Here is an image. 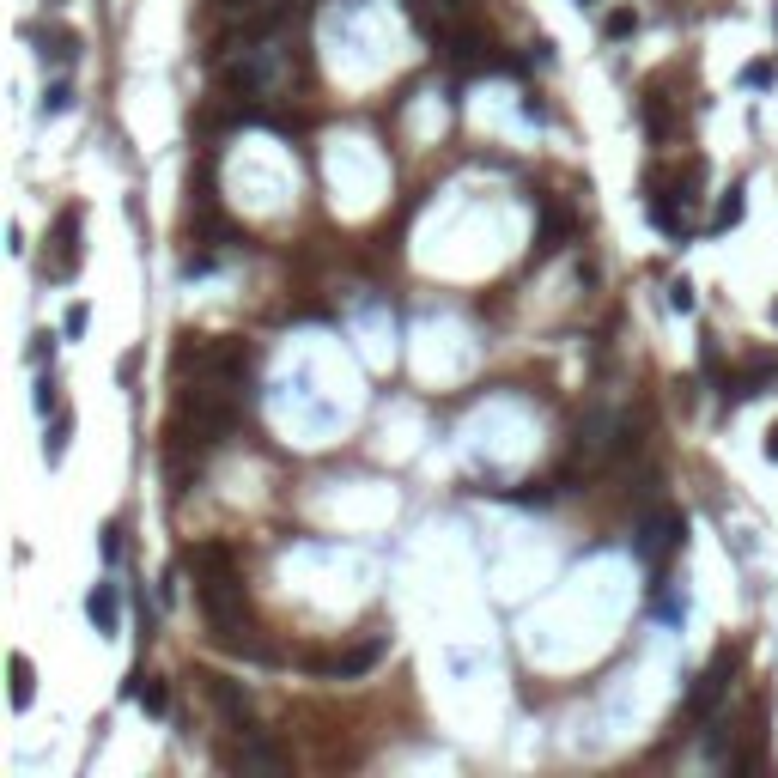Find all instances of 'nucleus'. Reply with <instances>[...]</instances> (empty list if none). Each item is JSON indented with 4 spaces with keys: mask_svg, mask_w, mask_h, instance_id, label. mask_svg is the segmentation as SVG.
Segmentation results:
<instances>
[{
    "mask_svg": "<svg viewBox=\"0 0 778 778\" xmlns=\"http://www.w3.org/2000/svg\"><path fill=\"white\" fill-rule=\"evenodd\" d=\"M657 614H663V620H681V614H687V596H675L669 584H657Z\"/></svg>",
    "mask_w": 778,
    "mask_h": 778,
    "instance_id": "obj_15",
    "label": "nucleus"
},
{
    "mask_svg": "<svg viewBox=\"0 0 778 778\" xmlns=\"http://www.w3.org/2000/svg\"><path fill=\"white\" fill-rule=\"evenodd\" d=\"M772 323H778V304H772Z\"/></svg>",
    "mask_w": 778,
    "mask_h": 778,
    "instance_id": "obj_22",
    "label": "nucleus"
},
{
    "mask_svg": "<svg viewBox=\"0 0 778 778\" xmlns=\"http://www.w3.org/2000/svg\"><path fill=\"white\" fill-rule=\"evenodd\" d=\"M578 7H590V0H578Z\"/></svg>",
    "mask_w": 778,
    "mask_h": 778,
    "instance_id": "obj_23",
    "label": "nucleus"
},
{
    "mask_svg": "<svg viewBox=\"0 0 778 778\" xmlns=\"http://www.w3.org/2000/svg\"><path fill=\"white\" fill-rule=\"evenodd\" d=\"M280 80V55H274V43H256V49H244V61L238 67H231V86H238V92H268Z\"/></svg>",
    "mask_w": 778,
    "mask_h": 778,
    "instance_id": "obj_2",
    "label": "nucleus"
},
{
    "mask_svg": "<svg viewBox=\"0 0 778 778\" xmlns=\"http://www.w3.org/2000/svg\"><path fill=\"white\" fill-rule=\"evenodd\" d=\"M778 80V73H772V61H754V67H742V86H754V92H766Z\"/></svg>",
    "mask_w": 778,
    "mask_h": 778,
    "instance_id": "obj_16",
    "label": "nucleus"
},
{
    "mask_svg": "<svg viewBox=\"0 0 778 778\" xmlns=\"http://www.w3.org/2000/svg\"><path fill=\"white\" fill-rule=\"evenodd\" d=\"M602 31H608V37L620 43V37H633V31H639V19H633L627 7H620V13H608V25H602Z\"/></svg>",
    "mask_w": 778,
    "mask_h": 778,
    "instance_id": "obj_17",
    "label": "nucleus"
},
{
    "mask_svg": "<svg viewBox=\"0 0 778 778\" xmlns=\"http://www.w3.org/2000/svg\"><path fill=\"white\" fill-rule=\"evenodd\" d=\"M73 104V92L67 86H49V98H43V116H55V110H67Z\"/></svg>",
    "mask_w": 778,
    "mask_h": 778,
    "instance_id": "obj_18",
    "label": "nucleus"
},
{
    "mask_svg": "<svg viewBox=\"0 0 778 778\" xmlns=\"http://www.w3.org/2000/svg\"><path fill=\"white\" fill-rule=\"evenodd\" d=\"M128 693L140 699V706H146L152 718H165V706H171V693H165V681H152V675H134V681H128Z\"/></svg>",
    "mask_w": 778,
    "mask_h": 778,
    "instance_id": "obj_11",
    "label": "nucleus"
},
{
    "mask_svg": "<svg viewBox=\"0 0 778 778\" xmlns=\"http://www.w3.org/2000/svg\"><path fill=\"white\" fill-rule=\"evenodd\" d=\"M681 535H687V517H681L675 505H657V511H645V523H639L633 554H639L645 566H663V554L681 548Z\"/></svg>",
    "mask_w": 778,
    "mask_h": 778,
    "instance_id": "obj_1",
    "label": "nucleus"
},
{
    "mask_svg": "<svg viewBox=\"0 0 778 778\" xmlns=\"http://www.w3.org/2000/svg\"><path fill=\"white\" fill-rule=\"evenodd\" d=\"M189 566H195L201 578H219V572H238V560H231V548H225V541H201V548L189 554Z\"/></svg>",
    "mask_w": 778,
    "mask_h": 778,
    "instance_id": "obj_10",
    "label": "nucleus"
},
{
    "mask_svg": "<svg viewBox=\"0 0 778 778\" xmlns=\"http://www.w3.org/2000/svg\"><path fill=\"white\" fill-rule=\"evenodd\" d=\"M201 681H207V693H213V706H219V712L231 718V730L256 736V730H250V693H244L238 681H219V675H201Z\"/></svg>",
    "mask_w": 778,
    "mask_h": 778,
    "instance_id": "obj_5",
    "label": "nucleus"
},
{
    "mask_svg": "<svg viewBox=\"0 0 778 778\" xmlns=\"http://www.w3.org/2000/svg\"><path fill=\"white\" fill-rule=\"evenodd\" d=\"M736 219H742V189H730V195L718 201V219H712V231H730Z\"/></svg>",
    "mask_w": 778,
    "mask_h": 778,
    "instance_id": "obj_14",
    "label": "nucleus"
},
{
    "mask_svg": "<svg viewBox=\"0 0 778 778\" xmlns=\"http://www.w3.org/2000/svg\"><path fill=\"white\" fill-rule=\"evenodd\" d=\"M86 614H92V627H98L104 639H116V633H122V602H116V584H98V590L86 596Z\"/></svg>",
    "mask_w": 778,
    "mask_h": 778,
    "instance_id": "obj_8",
    "label": "nucleus"
},
{
    "mask_svg": "<svg viewBox=\"0 0 778 778\" xmlns=\"http://www.w3.org/2000/svg\"><path fill=\"white\" fill-rule=\"evenodd\" d=\"M383 651H389V639H383V633H371V639H359L353 651H341V657H335V663H323V669H329L335 681H359V675H371V669L383 663Z\"/></svg>",
    "mask_w": 778,
    "mask_h": 778,
    "instance_id": "obj_4",
    "label": "nucleus"
},
{
    "mask_svg": "<svg viewBox=\"0 0 778 778\" xmlns=\"http://www.w3.org/2000/svg\"><path fill=\"white\" fill-rule=\"evenodd\" d=\"M766 456H772V462H778V426H772V438H766Z\"/></svg>",
    "mask_w": 778,
    "mask_h": 778,
    "instance_id": "obj_21",
    "label": "nucleus"
},
{
    "mask_svg": "<svg viewBox=\"0 0 778 778\" xmlns=\"http://www.w3.org/2000/svg\"><path fill=\"white\" fill-rule=\"evenodd\" d=\"M730 675H736V651H718L712 669L699 675V687H693V699H687V712H693V718H712V706H718V693L730 687Z\"/></svg>",
    "mask_w": 778,
    "mask_h": 778,
    "instance_id": "obj_3",
    "label": "nucleus"
},
{
    "mask_svg": "<svg viewBox=\"0 0 778 778\" xmlns=\"http://www.w3.org/2000/svg\"><path fill=\"white\" fill-rule=\"evenodd\" d=\"M772 377H778V353H754V359L724 383V396H736V402H742V396H760V383H772Z\"/></svg>",
    "mask_w": 778,
    "mask_h": 778,
    "instance_id": "obj_6",
    "label": "nucleus"
},
{
    "mask_svg": "<svg viewBox=\"0 0 778 778\" xmlns=\"http://www.w3.org/2000/svg\"><path fill=\"white\" fill-rule=\"evenodd\" d=\"M37 43H43V61H73V49H80L67 31H55V37H49V31H37Z\"/></svg>",
    "mask_w": 778,
    "mask_h": 778,
    "instance_id": "obj_13",
    "label": "nucleus"
},
{
    "mask_svg": "<svg viewBox=\"0 0 778 778\" xmlns=\"http://www.w3.org/2000/svg\"><path fill=\"white\" fill-rule=\"evenodd\" d=\"M116 554H122V529L110 523V529H104V560H116Z\"/></svg>",
    "mask_w": 778,
    "mask_h": 778,
    "instance_id": "obj_20",
    "label": "nucleus"
},
{
    "mask_svg": "<svg viewBox=\"0 0 778 778\" xmlns=\"http://www.w3.org/2000/svg\"><path fill=\"white\" fill-rule=\"evenodd\" d=\"M669 304H675V310H693V286H687V280H675V286H669Z\"/></svg>",
    "mask_w": 778,
    "mask_h": 778,
    "instance_id": "obj_19",
    "label": "nucleus"
},
{
    "mask_svg": "<svg viewBox=\"0 0 778 778\" xmlns=\"http://www.w3.org/2000/svg\"><path fill=\"white\" fill-rule=\"evenodd\" d=\"M572 207H560V201H541V238H535V250L548 256V250H560L566 238H572Z\"/></svg>",
    "mask_w": 778,
    "mask_h": 778,
    "instance_id": "obj_7",
    "label": "nucleus"
},
{
    "mask_svg": "<svg viewBox=\"0 0 778 778\" xmlns=\"http://www.w3.org/2000/svg\"><path fill=\"white\" fill-rule=\"evenodd\" d=\"M225 766H238V772H286V754L250 736V742H244L238 754H225Z\"/></svg>",
    "mask_w": 778,
    "mask_h": 778,
    "instance_id": "obj_9",
    "label": "nucleus"
},
{
    "mask_svg": "<svg viewBox=\"0 0 778 778\" xmlns=\"http://www.w3.org/2000/svg\"><path fill=\"white\" fill-rule=\"evenodd\" d=\"M31 693H37V681H31V657H13V706H19V712L31 706Z\"/></svg>",
    "mask_w": 778,
    "mask_h": 778,
    "instance_id": "obj_12",
    "label": "nucleus"
}]
</instances>
